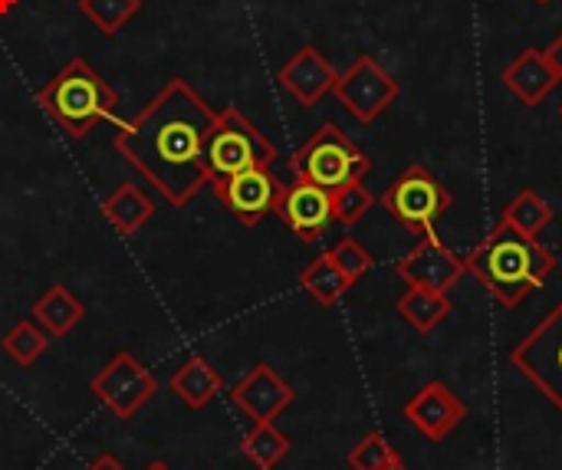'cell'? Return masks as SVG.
Segmentation results:
<instances>
[{
	"mask_svg": "<svg viewBox=\"0 0 562 470\" xmlns=\"http://www.w3.org/2000/svg\"><path fill=\"white\" fill-rule=\"evenodd\" d=\"M510 362L562 412V300L514 346Z\"/></svg>",
	"mask_w": 562,
	"mask_h": 470,
	"instance_id": "cell-6",
	"label": "cell"
},
{
	"mask_svg": "<svg viewBox=\"0 0 562 470\" xmlns=\"http://www.w3.org/2000/svg\"><path fill=\"white\" fill-rule=\"evenodd\" d=\"M560 115H562V105H560Z\"/></svg>",
	"mask_w": 562,
	"mask_h": 470,
	"instance_id": "cell-34",
	"label": "cell"
},
{
	"mask_svg": "<svg viewBox=\"0 0 562 470\" xmlns=\"http://www.w3.org/2000/svg\"><path fill=\"white\" fill-rule=\"evenodd\" d=\"M372 204H375L372 191L362 181H349V184L333 191V221L352 227L356 221H362L372 211Z\"/></svg>",
	"mask_w": 562,
	"mask_h": 470,
	"instance_id": "cell-26",
	"label": "cell"
},
{
	"mask_svg": "<svg viewBox=\"0 0 562 470\" xmlns=\"http://www.w3.org/2000/svg\"><path fill=\"white\" fill-rule=\"evenodd\" d=\"M277 158V145L240 112V109H221L214 112V125L207 132V178L221 181L250 168H270Z\"/></svg>",
	"mask_w": 562,
	"mask_h": 470,
	"instance_id": "cell-4",
	"label": "cell"
},
{
	"mask_svg": "<svg viewBox=\"0 0 562 470\" xmlns=\"http://www.w3.org/2000/svg\"><path fill=\"white\" fill-rule=\"evenodd\" d=\"M382 208L402 227H408L415 234H431L435 221L451 208V194L425 165H412L385 188Z\"/></svg>",
	"mask_w": 562,
	"mask_h": 470,
	"instance_id": "cell-7",
	"label": "cell"
},
{
	"mask_svg": "<svg viewBox=\"0 0 562 470\" xmlns=\"http://www.w3.org/2000/svg\"><path fill=\"white\" fill-rule=\"evenodd\" d=\"M333 92L352 119L369 125L398 99V79L375 56H356L352 66L339 72Z\"/></svg>",
	"mask_w": 562,
	"mask_h": 470,
	"instance_id": "cell-9",
	"label": "cell"
},
{
	"mask_svg": "<svg viewBox=\"0 0 562 470\" xmlns=\"http://www.w3.org/2000/svg\"><path fill=\"white\" fill-rule=\"evenodd\" d=\"M405 418H408L428 441H445V438L468 418V405H464L445 382H428V385H422V389L408 399Z\"/></svg>",
	"mask_w": 562,
	"mask_h": 470,
	"instance_id": "cell-14",
	"label": "cell"
},
{
	"mask_svg": "<svg viewBox=\"0 0 562 470\" xmlns=\"http://www.w3.org/2000/svg\"><path fill=\"white\" fill-rule=\"evenodd\" d=\"M398 316L415 333H435L451 316V300H448V293H438V290L408 287V293L398 300Z\"/></svg>",
	"mask_w": 562,
	"mask_h": 470,
	"instance_id": "cell-20",
	"label": "cell"
},
{
	"mask_svg": "<svg viewBox=\"0 0 562 470\" xmlns=\"http://www.w3.org/2000/svg\"><path fill=\"white\" fill-rule=\"evenodd\" d=\"M36 99H40V109L69 138H86L95 125L109 122L115 115V105H119L115 89L86 59H69L36 92Z\"/></svg>",
	"mask_w": 562,
	"mask_h": 470,
	"instance_id": "cell-3",
	"label": "cell"
},
{
	"mask_svg": "<svg viewBox=\"0 0 562 470\" xmlns=\"http://www.w3.org/2000/svg\"><path fill=\"white\" fill-rule=\"evenodd\" d=\"M300 287H303L319 306H336V303L346 296V290H349L352 283L346 280V273L336 267V260H333L329 250H326V254H319V257L300 273Z\"/></svg>",
	"mask_w": 562,
	"mask_h": 470,
	"instance_id": "cell-22",
	"label": "cell"
},
{
	"mask_svg": "<svg viewBox=\"0 0 562 470\" xmlns=\"http://www.w3.org/2000/svg\"><path fill=\"white\" fill-rule=\"evenodd\" d=\"M553 217H557V211L550 208V201L527 188V191H520V194L507 204V211H504L501 221L514 224V227H517L520 234H527V237H540V234L553 224Z\"/></svg>",
	"mask_w": 562,
	"mask_h": 470,
	"instance_id": "cell-23",
	"label": "cell"
},
{
	"mask_svg": "<svg viewBox=\"0 0 562 470\" xmlns=\"http://www.w3.org/2000/svg\"><path fill=\"white\" fill-rule=\"evenodd\" d=\"M537 3H550V0H537Z\"/></svg>",
	"mask_w": 562,
	"mask_h": 470,
	"instance_id": "cell-33",
	"label": "cell"
},
{
	"mask_svg": "<svg viewBox=\"0 0 562 470\" xmlns=\"http://www.w3.org/2000/svg\"><path fill=\"white\" fill-rule=\"evenodd\" d=\"M214 109L184 79H171L132 122L115 132V152L138 168L168 204L184 208L207 178V132Z\"/></svg>",
	"mask_w": 562,
	"mask_h": 470,
	"instance_id": "cell-1",
	"label": "cell"
},
{
	"mask_svg": "<svg viewBox=\"0 0 562 470\" xmlns=\"http://www.w3.org/2000/svg\"><path fill=\"white\" fill-rule=\"evenodd\" d=\"M211 188L221 198V204L244 227H257L263 217L277 214V201L283 194V184H280V178L270 168H250V171L211 181Z\"/></svg>",
	"mask_w": 562,
	"mask_h": 470,
	"instance_id": "cell-10",
	"label": "cell"
},
{
	"mask_svg": "<svg viewBox=\"0 0 562 470\" xmlns=\"http://www.w3.org/2000/svg\"><path fill=\"white\" fill-rule=\"evenodd\" d=\"M277 214L303 244H313L333 224V191L296 178L293 184H283Z\"/></svg>",
	"mask_w": 562,
	"mask_h": 470,
	"instance_id": "cell-13",
	"label": "cell"
},
{
	"mask_svg": "<svg viewBox=\"0 0 562 470\" xmlns=\"http://www.w3.org/2000/svg\"><path fill=\"white\" fill-rule=\"evenodd\" d=\"M86 470H128V468H125L115 455H109V451H105V455H99V458H95V461H92Z\"/></svg>",
	"mask_w": 562,
	"mask_h": 470,
	"instance_id": "cell-30",
	"label": "cell"
},
{
	"mask_svg": "<svg viewBox=\"0 0 562 470\" xmlns=\"http://www.w3.org/2000/svg\"><path fill=\"white\" fill-rule=\"evenodd\" d=\"M504 86L524 102V105H540L557 86H560V76L553 72L550 59L543 49L537 46H527L507 69H504Z\"/></svg>",
	"mask_w": 562,
	"mask_h": 470,
	"instance_id": "cell-16",
	"label": "cell"
},
{
	"mask_svg": "<svg viewBox=\"0 0 562 470\" xmlns=\"http://www.w3.org/2000/svg\"><path fill=\"white\" fill-rule=\"evenodd\" d=\"M349 468L352 470H382L389 468L392 461H398V451L385 441L382 432H369L352 451H349Z\"/></svg>",
	"mask_w": 562,
	"mask_h": 470,
	"instance_id": "cell-27",
	"label": "cell"
},
{
	"mask_svg": "<svg viewBox=\"0 0 562 470\" xmlns=\"http://www.w3.org/2000/svg\"><path fill=\"white\" fill-rule=\"evenodd\" d=\"M339 72L333 63L316 49V46H300L283 66H280V86L300 102V105H316L323 96L333 92Z\"/></svg>",
	"mask_w": 562,
	"mask_h": 470,
	"instance_id": "cell-15",
	"label": "cell"
},
{
	"mask_svg": "<svg viewBox=\"0 0 562 470\" xmlns=\"http://www.w3.org/2000/svg\"><path fill=\"white\" fill-rule=\"evenodd\" d=\"M382 470H412V468H408V465H405V461H402V458H398V461H392V465H389V468H382Z\"/></svg>",
	"mask_w": 562,
	"mask_h": 470,
	"instance_id": "cell-31",
	"label": "cell"
},
{
	"mask_svg": "<svg viewBox=\"0 0 562 470\" xmlns=\"http://www.w3.org/2000/svg\"><path fill=\"white\" fill-rule=\"evenodd\" d=\"M329 257L336 260V267L346 273V280H349V283L362 280V277L372 270V264H375V260H372V254H369L356 237H342V240L329 250Z\"/></svg>",
	"mask_w": 562,
	"mask_h": 470,
	"instance_id": "cell-28",
	"label": "cell"
},
{
	"mask_svg": "<svg viewBox=\"0 0 562 470\" xmlns=\"http://www.w3.org/2000/svg\"><path fill=\"white\" fill-rule=\"evenodd\" d=\"M0 346H3V352H7L20 369H30V366H36L40 356L46 352L49 336H46L33 320H20V323L0 339Z\"/></svg>",
	"mask_w": 562,
	"mask_h": 470,
	"instance_id": "cell-24",
	"label": "cell"
},
{
	"mask_svg": "<svg viewBox=\"0 0 562 470\" xmlns=\"http://www.w3.org/2000/svg\"><path fill=\"white\" fill-rule=\"evenodd\" d=\"M145 470H171V468H168L165 461H155V465H148V468H145Z\"/></svg>",
	"mask_w": 562,
	"mask_h": 470,
	"instance_id": "cell-32",
	"label": "cell"
},
{
	"mask_svg": "<svg viewBox=\"0 0 562 470\" xmlns=\"http://www.w3.org/2000/svg\"><path fill=\"white\" fill-rule=\"evenodd\" d=\"M155 214V204H151V198L138 188V184H132V181H122L105 201H102V217L115 227V234H122V237H135L145 224H148V217Z\"/></svg>",
	"mask_w": 562,
	"mask_h": 470,
	"instance_id": "cell-19",
	"label": "cell"
},
{
	"mask_svg": "<svg viewBox=\"0 0 562 470\" xmlns=\"http://www.w3.org/2000/svg\"><path fill=\"white\" fill-rule=\"evenodd\" d=\"M464 267L481 280V287H487V293L501 306L517 310L550 280V273L557 270V257L540 244V237H527L514 224L501 221L464 257Z\"/></svg>",
	"mask_w": 562,
	"mask_h": 470,
	"instance_id": "cell-2",
	"label": "cell"
},
{
	"mask_svg": "<svg viewBox=\"0 0 562 470\" xmlns=\"http://www.w3.org/2000/svg\"><path fill=\"white\" fill-rule=\"evenodd\" d=\"M543 53H547V59H550L553 72L560 76V82H562V33L553 40V43H550V46H547V49H543Z\"/></svg>",
	"mask_w": 562,
	"mask_h": 470,
	"instance_id": "cell-29",
	"label": "cell"
},
{
	"mask_svg": "<svg viewBox=\"0 0 562 470\" xmlns=\"http://www.w3.org/2000/svg\"><path fill=\"white\" fill-rule=\"evenodd\" d=\"M86 316V306L63 287V283H53L49 290H43L30 310V320L49 336V339H59L66 333H72V326H79Z\"/></svg>",
	"mask_w": 562,
	"mask_h": 470,
	"instance_id": "cell-18",
	"label": "cell"
},
{
	"mask_svg": "<svg viewBox=\"0 0 562 470\" xmlns=\"http://www.w3.org/2000/svg\"><path fill=\"white\" fill-rule=\"evenodd\" d=\"M138 10L142 0H79V13L105 36H115Z\"/></svg>",
	"mask_w": 562,
	"mask_h": 470,
	"instance_id": "cell-25",
	"label": "cell"
},
{
	"mask_svg": "<svg viewBox=\"0 0 562 470\" xmlns=\"http://www.w3.org/2000/svg\"><path fill=\"white\" fill-rule=\"evenodd\" d=\"M290 168H293V178L336 191L349 181H362L369 171V158L339 125L326 122L300 145Z\"/></svg>",
	"mask_w": 562,
	"mask_h": 470,
	"instance_id": "cell-5",
	"label": "cell"
},
{
	"mask_svg": "<svg viewBox=\"0 0 562 470\" xmlns=\"http://www.w3.org/2000/svg\"><path fill=\"white\" fill-rule=\"evenodd\" d=\"M89 389L99 399V405H105L115 418L128 422L158 395V379L138 356L122 349L92 376Z\"/></svg>",
	"mask_w": 562,
	"mask_h": 470,
	"instance_id": "cell-8",
	"label": "cell"
},
{
	"mask_svg": "<svg viewBox=\"0 0 562 470\" xmlns=\"http://www.w3.org/2000/svg\"><path fill=\"white\" fill-rule=\"evenodd\" d=\"M290 438L273 422H254V428L240 438L244 458L260 470H273L290 455Z\"/></svg>",
	"mask_w": 562,
	"mask_h": 470,
	"instance_id": "cell-21",
	"label": "cell"
},
{
	"mask_svg": "<svg viewBox=\"0 0 562 470\" xmlns=\"http://www.w3.org/2000/svg\"><path fill=\"white\" fill-rule=\"evenodd\" d=\"M296 402L293 385L267 362L254 366L234 389H231V405L247 415L250 422H273L280 418L290 405Z\"/></svg>",
	"mask_w": 562,
	"mask_h": 470,
	"instance_id": "cell-12",
	"label": "cell"
},
{
	"mask_svg": "<svg viewBox=\"0 0 562 470\" xmlns=\"http://www.w3.org/2000/svg\"><path fill=\"white\" fill-rule=\"evenodd\" d=\"M171 392L178 395V402L191 412H201L204 405H211L221 392H224V379L221 372L201 359V356H188L168 379Z\"/></svg>",
	"mask_w": 562,
	"mask_h": 470,
	"instance_id": "cell-17",
	"label": "cell"
},
{
	"mask_svg": "<svg viewBox=\"0 0 562 470\" xmlns=\"http://www.w3.org/2000/svg\"><path fill=\"white\" fill-rule=\"evenodd\" d=\"M395 273L408 287L448 293L468 273V267H464V257H458L438 234H422V244L398 260Z\"/></svg>",
	"mask_w": 562,
	"mask_h": 470,
	"instance_id": "cell-11",
	"label": "cell"
}]
</instances>
